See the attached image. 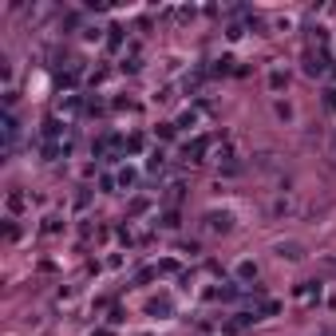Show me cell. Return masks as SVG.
I'll use <instances>...</instances> for the list:
<instances>
[{"label": "cell", "mask_w": 336, "mask_h": 336, "mask_svg": "<svg viewBox=\"0 0 336 336\" xmlns=\"http://www.w3.org/2000/svg\"><path fill=\"white\" fill-rule=\"evenodd\" d=\"M229 222H233V218H229L226 210H222V214H218V210H214V214H206V229H214V233H226Z\"/></svg>", "instance_id": "obj_1"}, {"label": "cell", "mask_w": 336, "mask_h": 336, "mask_svg": "<svg viewBox=\"0 0 336 336\" xmlns=\"http://www.w3.org/2000/svg\"><path fill=\"white\" fill-rule=\"evenodd\" d=\"M206 147H210V138H194V142L186 147V158H190V162H202V154H206Z\"/></svg>", "instance_id": "obj_2"}, {"label": "cell", "mask_w": 336, "mask_h": 336, "mask_svg": "<svg viewBox=\"0 0 336 336\" xmlns=\"http://www.w3.org/2000/svg\"><path fill=\"white\" fill-rule=\"evenodd\" d=\"M16 135H20V119H16L12 111H8V119H4V142L12 147V142H16Z\"/></svg>", "instance_id": "obj_3"}, {"label": "cell", "mask_w": 336, "mask_h": 336, "mask_svg": "<svg viewBox=\"0 0 336 336\" xmlns=\"http://www.w3.org/2000/svg\"><path fill=\"white\" fill-rule=\"evenodd\" d=\"M277 253H281V257H289V261H297V257H301V245H297V242H289V245H277Z\"/></svg>", "instance_id": "obj_4"}, {"label": "cell", "mask_w": 336, "mask_h": 336, "mask_svg": "<svg viewBox=\"0 0 336 336\" xmlns=\"http://www.w3.org/2000/svg\"><path fill=\"white\" fill-rule=\"evenodd\" d=\"M237 273H242L245 281H253V277H257V265H253V261H242V269H237Z\"/></svg>", "instance_id": "obj_5"}, {"label": "cell", "mask_w": 336, "mask_h": 336, "mask_svg": "<svg viewBox=\"0 0 336 336\" xmlns=\"http://www.w3.org/2000/svg\"><path fill=\"white\" fill-rule=\"evenodd\" d=\"M269 87H273V91H281V87H285V71H273V76H269Z\"/></svg>", "instance_id": "obj_6"}, {"label": "cell", "mask_w": 336, "mask_h": 336, "mask_svg": "<svg viewBox=\"0 0 336 336\" xmlns=\"http://www.w3.org/2000/svg\"><path fill=\"white\" fill-rule=\"evenodd\" d=\"M147 166H151V170H162V166H166V158H162V151H154V154H151V162H147Z\"/></svg>", "instance_id": "obj_7"}, {"label": "cell", "mask_w": 336, "mask_h": 336, "mask_svg": "<svg viewBox=\"0 0 336 336\" xmlns=\"http://www.w3.org/2000/svg\"><path fill=\"white\" fill-rule=\"evenodd\" d=\"M324 107L336 111V87H328V91H324Z\"/></svg>", "instance_id": "obj_8"}, {"label": "cell", "mask_w": 336, "mask_h": 336, "mask_svg": "<svg viewBox=\"0 0 336 336\" xmlns=\"http://www.w3.org/2000/svg\"><path fill=\"white\" fill-rule=\"evenodd\" d=\"M119 186H135V170H123V174H119Z\"/></svg>", "instance_id": "obj_9"}]
</instances>
